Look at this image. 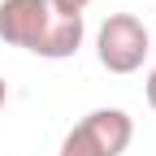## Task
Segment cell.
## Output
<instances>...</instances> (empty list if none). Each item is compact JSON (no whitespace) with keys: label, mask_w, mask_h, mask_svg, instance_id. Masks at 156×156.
<instances>
[{"label":"cell","mask_w":156,"mask_h":156,"mask_svg":"<svg viewBox=\"0 0 156 156\" xmlns=\"http://www.w3.org/2000/svg\"><path fill=\"white\" fill-rule=\"evenodd\" d=\"M143 95H147V104H152V113H156V65H152L147 78H143Z\"/></svg>","instance_id":"obj_4"},{"label":"cell","mask_w":156,"mask_h":156,"mask_svg":"<svg viewBox=\"0 0 156 156\" xmlns=\"http://www.w3.org/2000/svg\"><path fill=\"white\" fill-rule=\"evenodd\" d=\"M52 5L61 9V13H83V9L91 5V0H52Z\"/></svg>","instance_id":"obj_5"},{"label":"cell","mask_w":156,"mask_h":156,"mask_svg":"<svg viewBox=\"0 0 156 156\" xmlns=\"http://www.w3.org/2000/svg\"><path fill=\"white\" fill-rule=\"evenodd\" d=\"M134 139V122L122 108H91L61 139V156H122Z\"/></svg>","instance_id":"obj_2"},{"label":"cell","mask_w":156,"mask_h":156,"mask_svg":"<svg viewBox=\"0 0 156 156\" xmlns=\"http://www.w3.org/2000/svg\"><path fill=\"white\" fill-rule=\"evenodd\" d=\"M5 100H9V87H5V78H0V108H5Z\"/></svg>","instance_id":"obj_6"},{"label":"cell","mask_w":156,"mask_h":156,"mask_svg":"<svg viewBox=\"0 0 156 156\" xmlns=\"http://www.w3.org/2000/svg\"><path fill=\"white\" fill-rule=\"evenodd\" d=\"M152 56H156V44H152Z\"/></svg>","instance_id":"obj_7"},{"label":"cell","mask_w":156,"mask_h":156,"mask_svg":"<svg viewBox=\"0 0 156 156\" xmlns=\"http://www.w3.org/2000/svg\"><path fill=\"white\" fill-rule=\"evenodd\" d=\"M83 35H87L83 13H61L52 0H5L0 5V39L44 61L74 56L83 48Z\"/></svg>","instance_id":"obj_1"},{"label":"cell","mask_w":156,"mask_h":156,"mask_svg":"<svg viewBox=\"0 0 156 156\" xmlns=\"http://www.w3.org/2000/svg\"><path fill=\"white\" fill-rule=\"evenodd\" d=\"M152 52V35L134 13H108L104 26L95 30V56L108 74H134L143 69Z\"/></svg>","instance_id":"obj_3"}]
</instances>
